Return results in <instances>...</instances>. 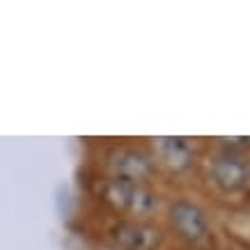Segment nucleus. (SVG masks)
<instances>
[{
  "label": "nucleus",
  "instance_id": "nucleus-3",
  "mask_svg": "<svg viewBox=\"0 0 250 250\" xmlns=\"http://www.w3.org/2000/svg\"><path fill=\"white\" fill-rule=\"evenodd\" d=\"M113 236L122 250H154L161 243V232L147 223L124 220L113 229Z\"/></svg>",
  "mask_w": 250,
  "mask_h": 250
},
{
  "label": "nucleus",
  "instance_id": "nucleus-6",
  "mask_svg": "<svg viewBox=\"0 0 250 250\" xmlns=\"http://www.w3.org/2000/svg\"><path fill=\"white\" fill-rule=\"evenodd\" d=\"M161 149H163V159L167 161V166L172 167H184L190 159L188 147L184 145L182 138H163L161 140Z\"/></svg>",
  "mask_w": 250,
  "mask_h": 250
},
{
  "label": "nucleus",
  "instance_id": "nucleus-5",
  "mask_svg": "<svg viewBox=\"0 0 250 250\" xmlns=\"http://www.w3.org/2000/svg\"><path fill=\"white\" fill-rule=\"evenodd\" d=\"M213 179L223 190H239L248 182V166L236 156H218L213 163Z\"/></svg>",
  "mask_w": 250,
  "mask_h": 250
},
{
  "label": "nucleus",
  "instance_id": "nucleus-2",
  "mask_svg": "<svg viewBox=\"0 0 250 250\" xmlns=\"http://www.w3.org/2000/svg\"><path fill=\"white\" fill-rule=\"evenodd\" d=\"M170 220L177 228V232L190 243H202L209 236V225H207L205 213L200 211L195 205L186 202V200H179V202L172 205Z\"/></svg>",
  "mask_w": 250,
  "mask_h": 250
},
{
  "label": "nucleus",
  "instance_id": "nucleus-4",
  "mask_svg": "<svg viewBox=\"0 0 250 250\" xmlns=\"http://www.w3.org/2000/svg\"><path fill=\"white\" fill-rule=\"evenodd\" d=\"M110 170H113L117 182H129V184H143L152 177V163L147 156L131 149H122L110 156Z\"/></svg>",
  "mask_w": 250,
  "mask_h": 250
},
{
  "label": "nucleus",
  "instance_id": "nucleus-1",
  "mask_svg": "<svg viewBox=\"0 0 250 250\" xmlns=\"http://www.w3.org/2000/svg\"><path fill=\"white\" fill-rule=\"evenodd\" d=\"M106 195L115 207H120L122 211H129L133 216H149L159 207L156 195L149 188H145L143 184H129L113 179L108 184Z\"/></svg>",
  "mask_w": 250,
  "mask_h": 250
}]
</instances>
